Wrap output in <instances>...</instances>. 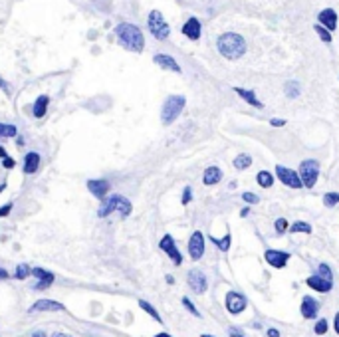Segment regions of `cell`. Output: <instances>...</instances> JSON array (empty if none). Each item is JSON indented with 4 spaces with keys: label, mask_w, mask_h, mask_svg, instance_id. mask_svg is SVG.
I'll return each instance as SVG.
<instances>
[{
    "label": "cell",
    "mask_w": 339,
    "mask_h": 337,
    "mask_svg": "<svg viewBox=\"0 0 339 337\" xmlns=\"http://www.w3.org/2000/svg\"><path fill=\"white\" fill-rule=\"evenodd\" d=\"M218 52L224 58H228V60H238V58L244 56V52H246V42H244V38H242V36L232 34V32L222 34L218 38Z\"/></svg>",
    "instance_id": "obj_1"
},
{
    "label": "cell",
    "mask_w": 339,
    "mask_h": 337,
    "mask_svg": "<svg viewBox=\"0 0 339 337\" xmlns=\"http://www.w3.org/2000/svg\"><path fill=\"white\" fill-rule=\"evenodd\" d=\"M119 42L127 48L131 52H141L145 48V38H143V32L135 26V24H119L117 30H115Z\"/></svg>",
    "instance_id": "obj_2"
},
{
    "label": "cell",
    "mask_w": 339,
    "mask_h": 337,
    "mask_svg": "<svg viewBox=\"0 0 339 337\" xmlns=\"http://www.w3.org/2000/svg\"><path fill=\"white\" fill-rule=\"evenodd\" d=\"M131 210H133V207H131V203H129L125 197H121V195H111V197H105V199L102 201L100 210H98V216H100V218H105V216H109L111 212H119L121 218H127V216L131 214Z\"/></svg>",
    "instance_id": "obj_3"
},
{
    "label": "cell",
    "mask_w": 339,
    "mask_h": 337,
    "mask_svg": "<svg viewBox=\"0 0 339 337\" xmlns=\"http://www.w3.org/2000/svg\"><path fill=\"white\" fill-rule=\"evenodd\" d=\"M306 284H308L310 287H313L315 292H321V294L329 292L331 287H333V274H331V268H329L327 264H319V266H317V274L310 276V278L306 280Z\"/></svg>",
    "instance_id": "obj_4"
},
{
    "label": "cell",
    "mask_w": 339,
    "mask_h": 337,
    "mask_svg": "<svg viewBox=\"0 0 339 337\" xmlns=\"http://www.w3.org/2000/svg\"><path fill=\"white\" fill-rule=\"evenodd\" d=\"M186 100L183 98V95H171V98H167L165 105H163V111H161V121L165 125H171L183 111Z\"/></svg>",
    "instance_id": "obj_5"
},
{
    "label": "cell",
    "mask_w": 339,
    "mask_h": 337,
    "mask_svg": "<svg viewBox=\"0 0 339 337\" xmlns=\"http://www.w3.org/2000/svg\"><path fill=\"white\" fill-rule=\"evenodd\" d=\"M300 179H302V184L306 188H313L315 186V181H317V175H319V163L315 159H306L302 161L300 165Z\"/></svg>",
    "instance_id": "obj_6"
},
{
    "label": "cell",
    "mask_w": 339,
    "mask_h": 337,
    "mask_svg": "<svg viewBox=\"0 0 339 337\" xmlns=\"http://www.w3.org/2000/svg\"><path fill=\"white\" fill-rule=\"evenodd\" d=\"M149 30H151V34L157 40H167L169 38V32H171L169 24L165 22V18H163V14L159 10H153L149 14Z\"/></svg>",
    "instance_id": "obj_7"
},
{
    "label": "cell",
    "mask_w": 339,
    "mask_h": 337,
    "mask_svg": "<svg viewBox=\"0 0 339 337\" xmlns=\"http://www.w3.org/2000/svg\"><path fill=\"white\" fill-rule=\"evenodd\" d=\"M276 175H278V179H280L286 186H289V188H302V186H304L300 175H298L296 171H292V169H286V167L278 165V167H276Z\"/></svg>",
    "instance_id": "obj_8"
},
{
    "label": "cell",
    "mask_w": 339,
    "mask_h": 337,
    "mask_svg": "<svg viewBox=\"0 0 339 337\" xmlns=\"http://www.w3.org/2000/svg\"><path fill=\"white\" fill-rule=\"evenodd\" d=\"M159 248L163 252H167V256L175 262V266H181L183 264V256H181V252H179V248H177V244H175V240H173L171 234H165L163 236V240L159 242Z\"/></svg>",
    "instance_id": "obj_9"
},
{
    "label": "cell",
    "mask_w": 339,
    "mask_h": 337,
    "mask_svg": "<svg viewBox=\"0 0 339 337\" xmlns=\"http://www.w3.org/2000/svg\"><path fill=\"white\" fill-rule=\"evenodd\" d=\"M188 254L192 260H201L203 254H205V236L201 230L192 232L190 240H188Z\"/></svg>",
    "instance_id": "obj_10"
},
{
    "label": "cell",
    "mask_w": 339,
    "mask_h": 337,
    "mask_svg": "<svg viewBox=\"0 0 339 337\" xmlns=\"http://www.w3.org/2000/svg\"><path fill=\"white\" fill-rule=\"evenodd\" d=\"M186 280H188V285L192 287V292H195V294H205L207 292L209 280H207V276L201 270H190Z\"/></svg>",
    "instance_id": "obj_11"
},
{
    "label": "cell",
    "mask_w": 339,
    "mask_h": 337,
    "mask_svg": "<svg viewBox=\"0 0 339 337\" xmlns=\"http://www.w3.org/2000/svg\"><path fill=\"white\" fill-rule=\"evenodd\" d=\"M87 188L93 197H98V199H105L109 195V190H111V182L107 179H91L87 181Z\"/></svg>",
    "instance_id": "obj_12"
},
{
    "label": "cell",
    "mask_w": 339,
    "mask_h": 337,
    "mask_svg": "<svg viewBox=\"0 0 339 337\" xmlns=\"http://www.w3.org/2000/svg\"><path fill=\"white\" fill-rule=\"evenodd\" d=\"M226 310L230 311V313H242L246 310V298L242 296V294H238V292H228L226 294Z\"/></svg>",
    "instance_id": "obj_13"
},
{
    "label": "cell",
    "mask_w": 339,
    "mask_h": 337,
    "mask_svg": "<svg viewBox=\"0 0 339 337\" xmlns=\"http://www.w3.org/2000/svg\"><path fill=\"white\" fill-rule=\"evenodd\" d=\"M264 258H266V262L272 268H286V264L289 260V252H284V250H266Z\"/></svg>",
    "instance_id": "obj_14"
},
{
    "label": "cell",
    "mask_w": 339,
    "mask_h": 337,
    "mask_svg": "<svg viewBox=\"0 0 339 337\" xmlns=\"http://www.w3.org/2000/svg\"><path fill=\"white\" fill-rule=\"evenodd\" d=\"M32 276L38 278V284L34 285V290H46V287H50L56 280L52 272H48L44 268H32Z\"/></svg>",
    "instance_id": "obj_15"
},
{
    "label": "cell",
    "mask_w": 339,
    "mask_h": 337,
    "mask_svg": "<svg viewBox=\"0 0 339 337\" xmlns=\"http://www.w3.org/2000/svg\"><path fill=\"white\" fill-rule=\"evenodd\" d=\"M28 311L30 313H38V311H64V304H60L56 300H38Z\"/></svg>",
    "instance_id": "obj_16"
},
{
    "label": "cell",
    "mask_w": 339,
    "mask_h": 337,
    "mask_svg": "<svg viewBox=\"0 0 339 337\" xmlns=\"http://www.w3.org/2000/svg\"><path fill=\"white\" fill-rule=\"evenodd\" d=\"M317 311H319V302H315L313 298L306 296V298L302 300V315H304L306 319H313V317L317 315Z\"/></svg>",
    "instance_id": "obj_17"
},
{
    "label": "cell",
    "mask_w": 339,
    "mask_h": 337,
    "mask_svg": "<svg viewBox=\"0 0 339 337\" xmlns=\"http://www.w3.org/2000/svg\"><path fill=\"white\" fill-rule=\"evenodd\" d=\"M183 34L190 40H199L201 38V22L197 18H188L186 24L183 26Z\"/></svg>",
    "instance_id": "obj_18"
},
{
    "label": "cell",
    "mask_w": 339,
    "mask_h": 337,
    "mask_svg": "<svg viewBox=\"0 0 339 337\" xmlns=\"http://www.w3.org/2000/svg\"><path fill=\"white\" fill-rule=\"evenodd\" d=\"M153 62H155L157 66L165 68V70H171V72L181 74V68H179V64L175 62V58H171V56H167V54H157V56L153 58Z\"/></svg>",
    "instance_id": "obj_19"
},
{
    "label": "cell",
    "mask_w": 339,
    "mask_h": 337,
    "mask_svg": "<svg viewBox=\"0 0 339 337\" xmlns=\"http://www.w3.org/2000/svg\"><path fill=\"white\" fill-rule=\"evenodd\" d=\"M38 167H40V155L38 153H26V157H24V173L26 175H34L36 171H38Z\"/></svg>",
    "instance_id": "obj_20"
},
{
    "label": "cell",
    "mask_w": 339,
    "mask_h": 337,
    "mask_svg": "<svg viewBox=\"0 0 339 337\" xmlns=\"http://www.w3.org/2000/svg\"><path fill=\"white\" fill-rule=\"evenodd\" d=\"M220 179H222V171H220L218 167H209V169L205 171V175H203V182H205L207 186L220 182Z\"/></svg>",
    "instance_id": "obj_21"
},
{
    "label": "cell",
    "mask_w": 339,
    "mask_h": 337,
    "mask_svg": "<svg viewBox=\"0 0 339 337\" xmlns=\"http://www.w3.org/2000/svg\"><path fill=\"white\" fill-rule=\"evenodd\" d=\"M48 104H50V98L48 95H40V98L36 100V104H34V109H32V113H34V117H44L46 115V111H48Z\"/></svg>",
    "instance_id": "obj_22"
},
{
    "label": "cell",
    "mask_w": 339,
    "mask_h": 337,
    "mask_svg": "<svg viewBox=\"0 0 339 337\" xmlns=\"http://www.w3.org/2000/svg\"><path fill=\"white\" fill-rule=\"evenodd\" d=\"M319 22H323L329 30H333L335 24H337V14H335L331 8H327V10H323V12L319 14Z\"/></svg>",
    "instance_id": "obj_23"
},
{
    "label": "cell",
    "mask_w": 339,
    "mask_h": 337,
    "mask_svg": "<svg viewBox=\"0 0 339 337\" xmlns=\"http://www.w3.org/2000/svg\"><path fill=\"white\" fill-rule=\"evenodd\" d=\"M236 93L238 95H242L250 105H254V107H262V102L260 100H256V95L252 93V91H246V89H242V87H236Z\"/></svg>",
    "instance_id": "obj_24"
},
{
    "label": "cell",
    "mask_w": 339,
    "mask_h": 337,
    "mask_svg": "<svg viewBox=\"0 0 339 337\" xmlns=\"http://www.w3.org/2000/svg\"><path fill=\"white\" fill-rule=\"evenodd\" d=\"M210 240H212V244H214V246H218V250H222V252H228L232 236H230V232H228V234H226L224 238H214V236H210Z\"/></svg>",
    "instance_id": "obj_25"
},
{
    "label": "cell",
    "mask_w": 339,
    "mask_h": 337,
    "mask_svg": "<svg viewBox=\"0 0 339 337\" xmlns=\"http://www.w3.org/2000/svg\"><path fill=\"white\" fill-rule=\"evenodd\" d=\"M139 308L143 310V311H147L155 321H159V323H163V319H161V315H159V311L149 304V302H145V300H139Z\"/></svg>",
    "instance_id": "obj_26"
},
{
    "label": "cell",
    "mask_w": 339,
    "mask_h": 337,
    "mask_svg": "<svg viewBox=\"0 0 339 337\" xmlns=\"http://www.w3.org/2000/svg\"><path fill=\"white\" fill-rule=\"evenodd\" d=\"M256 181H258V184H260L262 188H270V186L274 184V177H272L268 171H260V173L256 175Z\"/></svg>",
    "instance_id": "obj_27"
},
{
    "label": "cell",
    "mask_w": 339,
    "mask_h": 337,
    "mask_svg": "<svg viewBox=\"0 0 339 337\" xmlns=\"http://www.w3.org/2000/svg\"><path fill=\"white\" fill-rule=\"evenodd\" d=\"M252 165V157L250 155H244V153H242V155H238L236 159H234V167L238 169V171H244V169H248Z\"/></svg>",
    "instance_id": "obj_28"
},
{
    "label": "cell",
    "mask_w": 339,
    "mask_h": 337,
    "mask_svg": "<svg viewBox=\"0 0 339 337\" xmlns=\"http://www.w3.org/2000/svg\"><path fill=\"white\" fill-rule=\"evenodd\" d=\"M0 137H4V139H10V137H18V129H16V125L0 123Z\"/></svg>",
    "instance_id": "obj_29"
},
{
    "label": "cell",
    "mask_w": 339,
    "mask_h": 337,
    "mask_svg": "<svg viewBox=\"0 0 339 337\" xmlns=\"http://www.w3.org/2000/svg\"><path fill=\"white\" fill-rule=\"evenodd\" d=\"M28 276H32V268L28 264H18L16 266V272H14V278L16 280H26Z\"/></svg>",
    "instance_id": "obj_30"
},
{
    "label": "cell",
    "mask_w": 339,
    "mask_h": 337,
    "mask_svg": "<svg viewBox=\"0 0 339 337\" xmlns=\"http://www.w3.org/2000/svg\"><path fill=\"white\" fill-rule=\"evenodd\" d=\"M323 203L327 208H333L339 205V192H325V197H323Z\"/></svg>",
    "instance_id": "obj_31"
},
{
    "label": "cell",
    "mask_w": 339,
    "mask_h": 337,
    "mask_svg": "<svg viewBox=\"0 0 339 337\" xmlns=\"http://www.w3.org/2000/svg\"><path fill=\"white\" fill-rule=\"evenodd\" d=\"M289 230H292L294 234H296V232H306V234H312V226H310L308 222H304V220L294 222L292 226H289Z\"/></svg>",
    "instance_id": "obj_32"
},
{
    "label": "cell",
    "mask_w": 339,
    "mask_h": 337,
    "mask_svg": "<svg viewBox=\"0 0 339 337\" xmlns=\"http://www.w3.org/2000/svg\"><path fill=\"white\" fill-rule=\"evenodd\" d=\"M313 331H315L317 335H325V333H327V321H325V319H319V321L315 323Z\"/></svg>",
    "instance_id": "obj_33"
},
{
    "label": "cell",
    "mask_w": 339,
    "mask_h": 337,
    "mask_svg": "<svg viewBox=\"0 0 339 337\" xmlns=\"http://www.w3.org/2000/svg\"><path fill=\"white\" fill-rule=\"evenodd\" d=\"M286 93L289 95V98H298V95H300V89H298L296 83H287V85H286Z\"/></svg>",
    "instance_id": "obj_34"
},
{
    "label": "cell",
    "mask_w": 339,
    "mask_h": 337,
    "mask_svg": "<svg viewBox=\"0 0 339 337\" xmlns=\"http://www.w3.org/2000/svg\"><path fill=\"white\" fill-rule=\"evenodd\" d=\"M286 230H287V220L286 218H278L276 220V232L278 234H284Z\"/></svg>",
    "instance_id": "obj_35"
},
{
    "label": "cell",
    "mask_w": 339,
    "mask_h": 337,
    "mask_svg": "<svg viewBox=\"0 0 339 337\" xmlns=\"http://www.w3.org/2000/svg\"><path fill=\"white\" fill-rule=\"evenodd\" d=\"M183 306H184V308H186V310H188L192 315H199V310H197L195 306H192V302H190L188 298H183Z\"/></svg>",
    "instance_id": "obj_36"
},
{
    "label": "cell",
    "mask_w": 339,
    "mask_h": 337,
    "mask_svg": "<svg viewBox=\"0 0 339 337\" xmlns=\"http://www.w3.org/2000/svg\"><path fill=\"white\" fill-rule=\"evenodd\" d=\"M242 199H244L246 203H250V205H256V203L260 201L256 195H252V192H244V195H242Z\"/></svg>",
    "instance_id": "obj_37"
},
{
    "label": "cell",
    "mask_w": 339,
    "mask_h": 337,
    "mask_svg": "<svg viewBox=\"0 0 339 337\" xmlns=\"http://www.w3.org/2000/svg\"><path fill=\"white\" fill-rule=\"evenodd\" d=\"M190 199H192V188L186 186V188H184V195H183V205H188Z\"/></svg>",
    "instance_id": "obj_38"
},
{
    "label": "cell",
    "mask_w": 339,
    "mask_h": 337,
    "mask_svg": "<svg viewBox=\"0 0 339 337\" xmlns=\"http://www.w3.org/2000/svg\"><path fill=\"white\" fill-rule=\"evenodd\" d=\"M315 30L319 32V36H321V40H323V42H331V36H329V34H327V32H325L321 26H315Z\"/></svg>",
    "instance_id": "obj_39"
},
{
    "label": "cell",
    "mask_w": 339,
    "mask_h": 337,
    "mask_svg": "<svg viewBox=\"0 0 339 337\" xmlns=\"http://www.w3.org/2000/svg\"><path fill=\"white\" fill-rule=\"evenodd\" d=\"M2 165H4L6 169H14V167H16V163H14V159H12V157H8V155H6L4 159H2Z\"/></svg>",
    "instance_id": "obj_40"
},
{
    "label": "cell",
    "mask_w": 339,
    "mask_h": 337,
    "mask_svg": "<svg viewBox=\"0 0 339 337\" xmlns=\"http://www.w3.org/2000/svg\"><path fill=\"white\" fill-rule=\"evenodd\" d=\"M228 335H230V337H246L238 327H230V329H228Z\"/></svg>",
    "instance_id": "obj_41"
},
{
    "label": "cell",
    "mask_w": 339,
    "mask_h": 337,
    "mask_svg": "<svg viewBox=\"0 0 339 337\" xmlns=\"http://www.w3.org/2000/svg\"><path fill=\"white\" fill-rule=\"evenodd\" d=\"M12 207H14L12 203H8V205H4L2 208H0V216H8V214H10V210H12Z\"/></svg>",
    "instance_id": "obj_42"
},
{
    "label": "cell",
    "mask_w": 339,
    "mask_h": 337,
    "mask_svg": "<svg viewBox=\"0 0 339 337\" xmlns=\"http://www.w3.org/2000/svg\"><path fill=\"white\" fill-rule=\"evenodd\" d=\"M270 123H272L274 127H282V125H286V121H284V119H272Z\"/></svg>",
    "instance_id": "obj_43"
},
{
    "label": "cell",
    "mask_w": 339,
    "mask_h": 337,
    "mask_svg": "<svg viewBox=\"0 0 339 337\" xmlns=\"http://www.w3.org/2000/svg\"><path fill=\"white\" fill-rule=\"evenodd\" d=\"M0 87H2V89H4V91H6V93H8V91H10V85H8V83H6V81H4V79H2V78H0Z\"/></svg>",
    "instance_id": "obj_44"
},
{
    "label": "cell",
    "mask_w": 339,
    "mask_h": 337,
    "mask_svg": "<svg viewBox=\"0 0 339 337\" xmlns=\"http://www.w3.org/2000/svg\"><path fill=\"white\" fill-rule=\"evenodd\" d=\"M268 337H280V331L278 329H268Z\"/></svg>",
    "instance_id": "obj_45"
},
{
    "label": "cell",
    "mask_w": 339,
    "mask_h": 337,
    "mask_svg": "<svg viewBox=\"0 0 339 337\" xmlns=\"http://www.w3.org/2000/svg\"><path fill=\"white\" fill-rule=\"evenodd\" d=\"M8 276H10V274H8V272H6L4 268H0V280H6Z\"/></svg>",
    "instance_id": "obj_46"
},
{
    "label": "cell",
    "mask_w": 339,
    "mask_h": 337,
    "mask_svg": "<svg viewBox=\"0 0 339 337\" xmlns=\"http://www.w3.org/2000/svg\"><path fill=\"white\" fill-rule=\"evenodd\" d=\"M333 325H335V333L339 335V311H337V315H335V323H333Z\"/></svg>",
    "instance_id": "obj_47"
},
{
    "label": "cell",
    "mask_w": 339,
    "mask_h": 337,
    "mask_svg": "<svg viewBox=\"0 0 339 337\" xmlns=\"http://www.w3.org/2000/svg\"><path fill=\"white\" fill-rule=\"evenodd\" d=\"M52 337H74V335H70V333H62V331H58V333H54Z\"/></svg>",
    "instance_id": "obj_48"
},
{
    "label": "cell",
    "mask_w": 339,
    "mask_h": 337,
    "mask_svg": "<svg viewBox=\"0 0 339 337\" xmlns=\"http://www.w3.org/2000/svg\"><path fill=\"white\" fill-rule=\"evenodd\" d=\"M32 337H48V335H46L44 331H34V333H32Z\"/></svg>",
    "instance_id": "obj_49"
},
{
    "label": "cell",
    "mask_w": 339,
    "mask_h": 337,
    "mask_svg": "<svg viewBox=\"0 0 339 337\" xmlns=\"http://www.w3.org/2000/svg\"><path fill=\"white\" fill-rule=\"evenodd\" d=\"M248 212H250V208H244V210L240 212V216H248Z\"/></svg>",
    "instance_id": "obj_50"
},
{
    "label": "cell",
    "mask_w": 339,
    "mask_h": 337,
    "mask_svg": "<svg viewBox=\"0 0 339 337\" xmlns=\"http://www.w3.org/2000/svg\"><path fill=\"white\" fill-rule=\"evenodd\" d=\"M0 157H2V159L6 157V151H4V147H0Z\"/></svg>",
    "instance_id": "obj_51"
},
{
    "label": "cell",
    "mask_w": 339,
    "mask_h": 337,
    "mask_svg": "<svg viewBox=\"0 0 339 337\" xmlns=\"http://www.w3.org/2000/svg\"><path fill=\"white\" fill-rule=\"evenodd\" d=\"M155 337H173V335H169V333H159V335H155Z\"/></svg>",
    "instance_id": "obj_52"
},
{
    "label": "cell",
    "mask_w": 339,
    "mask_h": 337,
    "mask_svg": "<svg viewBox=\"0 0 339 337\" xmlns=\"http://www.w3.org/2000/svg\"><path fill=\"white\" fill-rule=\"evenodd\" d=\"M201 337H212V335H207V333H205V335H201Z\"/></svg>",
    "instance_id": "obj_53"
}]
</instances>
